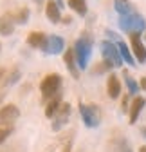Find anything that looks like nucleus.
<instances>
[{"mask_svg":"<svg viewBox=\"0 0 146 152\" xmlns=\"http://www.w3.org/2000/svg\"><path fill=\"white\" fill-rule=\"evenodd\" d=\"M0 47H2V45H0Z\"/></svg>","mask_w":146,"mask_h":152,"instance_id":"obj_33","label":"nucleus"},{"mask_svg":"<svg viewBox=\"0 0 146 152\" xmlns=\"http://www.w3.org/2000/svg\"><path fill=\"white\" fill-rule=\"evenodd\" d=\"M117 47H119V53H121V56H123V60L128 64V65H135V56H134V53L130 51V47L126 45L124 42H117Z\"/></svg>","mask_w":146,"mask_h":152,"instance_id":"obj_17","label":"nucleus"},{"mask_svg":"<svg viewBox=\"0 0 146 152\" xmlns=\"http://www.w3.org/2000/svg\"><path fill=\"white\" fill-rule=\"evenodd\" d=\"M18 78H20V71H18V69H14V71H13L9 76H7V78H6V83H7V85H13V83H14Z\"/></svg>","mask_w":146,"mask_h":152,"instance_id":"obj_23","label":"nucleus"},{"mask_svg":"<svg viewBox=\"0 0 146 152\" xmlns=\"http://www.w3.org/2000/svg\"><path fill=\"white\" fill-rule=\"evenodd\" d=\"M69 114H70V103L69 102H63L60 105L58 112H56V120H54V123H52V130H60L63 127V123L67 121Z\"/></svg>","mask_w":146,"mask_h":152,"instance_id":"obj_9","label":"nucleus"},{"mask_svg":"<svg viewBox=\"0 0 146 152\" xmlns=\"http://www.w3.org/2000/svg\"><path fill=\"white\" fill-rule=\"evenodd\" d=\"M144 40H146V33H144Z\"/></svg>","mask_w":146,"mask_h":152,"instance_id":"obj_32","label":"nucleus"},{"mask_svg":"<svg viewBox=\"0 0 146 152\" xmlns=\"http://www.w3.org/2000/svg\"><path fill=\"white\" fill-rule=\"evenodd\" d=\"M119 27L124 31V33H142L146 29V20L144 16H141L139 13H130V15H123L119 18Z\"/></svg>","mask_w":146,"mask_h":152,"instance_id":"obj_2","label":"nucleus"},{"mask_svg":"<svg viewBox=\"0 0 146 152\" xmlns=\"http://www.w3.org/2000/svg\"><path fill=\"white\" fill-rule=\"evenodd\" d=\"M106 92H108V96H110L112 100L119 98V94H121V82H119V78L116 74L108 76V80H106Z\"/></svg>","mask_w":146,"mask_h":152,"instance_id":"obj_11","label":"nucleus"},{"mask_svg":"<svg viewBox=\"0 0 146 152\" xmlns=\"http://www.w3.org/2000/svg\"><path fill=\"white\" fill-rule=\"evenodd\" d=\"M47 42H49V36L42 31H31L27 34V44L31 47H38V49L47 51Z\"/></svg>","mask_w":146,"mask_h":152,"instance_id":"obj_7","label":"nucleus"},{"mask_svg":"<svg viewBox=\"0 0 146 152\" xmlns=\"http://www.w3.org/2000/svg\"><path fill=\"white\" fill-rule=\"evenodd\" d=\"M80 112H81L83 123H85L88 129H94V127L99 125L101 114H99V109H98L96 105H83V103H80Z\"/></svg>","mask_w":146,"mask_h":152,"instance_id":"obj_5","label":"nucleus"},{"mask_svg":"<svg viewBox=\"0 0 146 152\" xmlns=\"http://www.w3.org/2000/svg\"><path fill=\"white\" fill-rule=\"evenodd\" d=\"M146 105V100L142 98V96H135L134 100H132V105H130V123L134 125L135 121H137V118H139V114H141V110H142V107Z\"/></svg>","mask_w":146,"mask_h":152,"instance_id":"obj_12","label":"nucleus"},{"mask_svg":"<svg viewBox=\"0 0 146 152\" xmlns=\"http://www.w3.org/2000/svg\"><path fill=\"white\" fill-rule=\"evenodd\" d=\"M61 103H63V102H61V94L56 92V94H54V96L49 100V103H47V107H45V116H47V118L56 116V112H58V109H60Z\"/></svg>","mask_w":146,"mask_h":152,"instance_id":"obj_15","label":"nucleus"},{"mask_svg":"<svg viewBox=\"0 0 146 152\" xmlns=\"http://www.w3.org/2000/svg\"><path fill=\"white\" fill-rule=\"evenodd\" d=\"M9 16H11V15H9ZM11 20H13V22H18V24H27V20H29V9H27V7H22L14 16H11Z\"/></svg>","mask_w":146,"mask_h":152,"instance_id":"obj_21","label":"nucleus"},{"mask_svg":"<svg viewBox=\"0 0 146 152\" xmlns=\"http://www.w3.org/2000/svg\"><path fill=\"white\" fill-rule=\"evenodd\" d=\"M101 53H103V58L108 60L114 67H121L123 62H124L123 56H121V53H119L117 44H112V42H108V40L101 42Z\"/></svg>","mask_w":146,"mask_h":152,"instance_id":"obj_4","label":"nucleus"},{"mask_svg":"<svg viewBox=\"0 0 146 152\" xmlns=\"http://www.w3.org/2000/svg\"><path fill=\"white\" fill-rule=\"evenodd\" d=\"M141 89L146 91V76H142V78H141Z\"/></svg>","mask_w":146,"mask_h":152,"instance_id":"obj_27","label":"nucleus"},{"mask_svg":"<svg viewBox=\"0 0 146 152\" xmlns=\"http://www.w3.org/2000/svg\"><path fill=\"white\" fill-rule=\"evenodd\" d=\"M18 116H20V110L13 103H7L0 109V123H13Z\"/></svg>","mask_w":146,"mask_h":152,"instance_id":"obj_8","label":"nucleus"},{"mask_svg":"<svg viewBox=\"0 0 146 152\" xmlns=\"http://www.w3.org/2000/svg\"><path fill=\"white\" fill-rule=\"evenodd\" d=\"M128 94H126V96L123 98V102H121V109H123V112H126V110H130V107H128Z\"/></svg>","mask_w":146,"mask_h":152,"instance_id":"obj_25","label":"nucleus"},{"mask_svg":"<svg viewBox=\"0 0 146 152\" xmlns=\"http://www.w3.org/2000/svg\"><path fill=\"white\" fill-rule=\"evenodd\" d=\"M63 62H65L69 72L74 76V78H78V76H80V67H78V62H76L74 49H67V51H65V54H63Z\"/></svg>","mask_w":146,"mask_h":152,"instance_id":"obj_10","label":"nucleus"},{"mask_svg":"<svg viewBox=\"0 0 146 152\" xmlns=\"http://www.w3.org/2000/svg\"><path fill=\"white\" fill-rule=\"evenodd\" d=\"M45 16L49 18V20L52 24H58L61 20V15H60V6L56 2H52V0H49V2L45 4Z\"/></svg>","mask_w":146,"mask_h":152,"instance_id":"obj_14","label":"nucleus"},{"mask_svg":"<svg viewBox=\"0 0 146 152\" xmlns=\"http://www.w3.org/2000/svg\"><path fill=\"white\" fill-rule=\"evenodd\" d=\"M65 47V42H63V38L58 36V34H51L49 36V42H47V51L45 53H51V54H58L61 53Z\"/></svg>","mask_w":146,"mask_h":152,"instance_id":"obj_13","label":"nucleus"},{"mask_svg":"<svg viewBox=\"0 0 146 152\" xmlns=\"http://www.w3.org/2000/svg\"><path fill=\"white\" fill-rule=\"evenodd\" d=\"M69 7H72V11L78 13L80 16L87 15V2L85 0H69Z\"/></svg>","mask_w":146,"mask_h":152,"instance_id":"obj_19","label":"nucleus"},{"mask_svg":"<svg viewBox=\"0 0 146 152\" xmlns=\"http://www.w3.org/2000/svg\"><path fill=\"white\" fill-rule=\"evenodd\" d=\"M11 134V129L9 127H4V129H0V143H4L6 141V138Z\"/></svg>","mask_w":146,"mask_h":152,"instance_id":"obj_24","label":"nucleus"},{"mask_svg":"<svg viewBox=\"0 0 146 152\" xmlns=\"http://www.w3.org/2000/svg\"><path fill=\"white\" fill-rule=\"evenodd\" d=\"M90 51H92V40H90V36H87V34L80 36L76 40V44H74V54H76V62H78L80 71L87 69L88 58H90Z\"/></svg>","mask_w":146,"mask_h":152,"instance_id":"obj_1","label":"nucleus"},{"mask_svg":"<svg viewBox=\"0 0 146 152\" xmlns=\"http://www.w3.org/2000/svg\"><path fill=\"white\" fill-rule=\"evenodd\" d=\"M34 2H36V4H42V2H43V0H34Z\"/></svg>","mask_w":146,"mask_h":152,"instance_id":"obj_31","label":"nucleus"},{"mask_svg":"<svg viewBox=\"0 0 146 152\" xmlns=\"http://www.w3.org/2000/svg\"><path fill=\"white\" fill-rule=\"evenodd\" d=\"M119 152H132V148H130V145L126 143V141H123V147H121V150Z\"/></svg>","mask_w":146,"mask_h":152,"instance_id":"obj_26","label":"nucleus"},{"mask_svg":"<svg viewBox=\"0 0 146 152\" xmlns=\"http://www.w3.org/2000/svg\"><path fill=\"white\" fill-rule=\"evenodd\" d=\"M123 76H124V82H126V87H128V92L130 94H137L139 92V85H137V82L132 78V76L126 72V71H123Z\"/></svg>","mask_w":146,"mask_h":152,"instance_id":"obj_20","label":"nucleus"},{"mask_svg":"<svg viewBox=\"0 0 146 152\" xmlns=\"http://www.w3.org/2000/svg\"><path fill=\"white\" fill-rule=\"evenodd\" d=\"M114 7H116V11H117L121 16H123V15L134 13V6H132L130 0H114Z\"/></svg>","mask_w":146,"mask_h":152,"instance_id":"obj_18","label":"nucleus"},{"mask_svg":"<svg viewBox=\"0 0 146 152\" xmlns=\"http://www.w3.org/2000/svg\"><path fill=\"white\" fill-rule=\"evenodd\" d=\"M56 4H58V6L61 7V6H63V0H56Z\"/></svg>","mask_w":146,"mask_h":152,"instance_id":"obj_30","label":"nucleus"},{"mask_svg":"<svg viewBox=\"0 0 146 152\" xmlns=\"http://www.w3.org/2000/svg\"><path fill=\"white\" fill-rule=\"evenodd\" d=\"M14 33V22L11 20V16L6 15V16H0V34L2 36H9Z\"/></svg>","mask_w":146,"mask_h":152,"instance_id":"obj_16","label":"nucleus"},{"mask_svg":"<svg viewBox=\"0 0 146 152\" xmlns=\"http://www.w3.org/2000/svg\"><path fill=\"white\" fill-rule=\"evenodd\" d=\"M139 152H146V145H142V147L139 148Z\"/></svg>","mask_w":146,"mask_h":152,"instance_id":"obj_29","label":"nucleus"},{"mask_svg":"<svg viewBox=\"0 0 146 152\" xmlns=\"http://www.w3.org/2000/svg\"><path fill=\"white\" fill-rule=\"evenodd\" d=\"M130 44H132V53L139 64L146 62V47L141 40V33H132L130 34Z\"/></svg>","mask_w":146,"mask_h":152,"instance_id":"obj_6","label":"nucleus"},{"mask_svg":"<svg viewBox=\"0 0 146 152\" xmlns=\"http://www.w3.org/2000/svg\"><path fill=\"white\" fill-rule=\"evenodd\" d=\"M60 87H61V76L52 72V74H47L45 78L42 80V85H40V91H42V96L47 100V98H52L56 92H60Z\"/></svg>","mask_w":146,"mask_h":152,"instance_id":"obj_3","label":"nucleus"},{"mask_svg":"<svg viewBox=\"0 0 146 152\" xmlns=\"http://www.w3.org/2000/svg\"><path fill=\"white\" fill-rule=\"evenodd\" d=\"M61 22H63V24H70V16H65V18H61Z\"/></svg>","mask_w":146,"mask_h":152,"instance_id":"obj_28","label":"nucleus"},{"mask_svg":"<svg viewBox=\"0 0 146 152\" xmlns=\"http://www.w3.org/2000/svg\"><path fill=\"white\" fill-rule=\"evenodd\" d=\"M114 65L110 64V62H108V60H103L101 64H98V67L92 71V72H96V74H101V72H105V71H110Z\"/></svg>","mask_w":146,"mask_h":152,"instance_id":"obj_22","label":"nucleus"}]
</instances>
